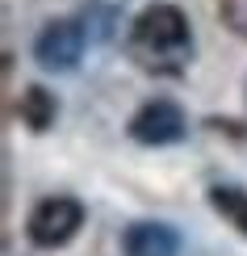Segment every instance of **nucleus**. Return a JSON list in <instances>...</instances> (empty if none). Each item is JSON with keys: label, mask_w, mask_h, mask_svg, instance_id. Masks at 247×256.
Segmentation results:
<instances>
[{"label": "nucleus", "mask_w": 247, "mask_h": 256, "mask_svg": "<svg viewBox=\"0 0 247 256\" xmlns=\"http://www.w3.org/2000/svg\"><path fill=\"white\" fill-rule=\"evenodd\" d=\"M130 55L143 63L147 72L159 76H176L193 55V34H189V17L176 4H151L143 8L130 30Z\"/></svg>", "instance_id": "nucleus-1"}, {"label": "nucleus", "mask_w": 247, "mask_h": 256, "mask_svg": "<svg viewBox=\"0 0 247 256\" xmlns=\"http://www.w3.org/2000/svg\"><path fill=\"white\" fill-rule=\"evenodd\" d=\"M84 222V206L76 198H46L29 210V222H25V236L29 244L38 248H63L71 236L80 231Z\"/></svg>", "instance_id": "nucleus-2"}, {"label": "nucleus", "mask_w": 247, "mask_h": 256, "mask_svg": "<svg viewBox=\"0 0 247 256\" xmlns=\"http://www.w3.org/2000/svg\"><path fill=\"white\" fill-rule=\"evenodd\" d=\"M80 55H84V26L71 17L46 21L42 34L34 38V59L46 72H71L80 63Z\"/></svg>", "instance_id": "nucleus-3"}, {"label": "nucleus", "mask_w": 247, "mask_h": 256, "mask_svg": "<svg viewBox=\"0 0 247 256\" xmlns=\"http://www.w3.org/2000/svg\"><path fill=\"white\" fill-rule=\"evenodd\" d=\"M185 110H180L176 101L168 97H155L147 101L143 110L130 118V134L138 138V143L147 147H164V143H176V138H185Z\"/></svg>", "instance_id": "nucleus-4"}, {"label": "nucleus", "mask_w": 247, "mask_h": 256, "mask_svg": "<svg viewBox=\"0 0 247 256\" xmlns=\"http://www.w3.org/2000/svg\"><path fill=\"white\" fill-rule=\"evenodd\" d=\"M126 256H176L180 252V236L164 222H134L122 240Z\"/></svg>", "instance_id": "nucleus-5"}, {"label": "nucleus", "mask_w": 247, "mask_h": 256, "mask_svg": "<svg viewBox=\"0 0 247 256\" xmlns=\"http://www.w3.org/2000/svg\"><path fill=\"white\" fill-rule=\"evenodd\" d=\"M55 114H59V101H55V92H46L42 84H29L25 92H21V101H17V118L29 126V130H50L55 126Z\"/></svg>", "instance_id": "nucleus-6"}, {"label": "nucleus", "mask_w": 247, "mask_h": 256, "mask_svg": "<svg viewBox=\"0 0 247 256\" xmlns=\"http://www.w3.org/2000/svg\"><path fill=\"white\" fill-rule=\"evenodd\" d=\"M210 202H214L218 214L231 218V227L239 231V236H247V194H243V189H235V185H214V189H210Z\"/></svg>", "instance_id": "nucleus-7"}, {"label": "nucleus", "mask_w": 247, "mask_h": 256, "mask_svg": "<svg viewBox=\"0 0 247 256\" xmlns=\"http://www.w3.org/2000/svg\"><path fill=\"white\" fill-rule=\"evenodd\" d=\"M218 13H222V26L247 42V0H218Z\"/></svg>", "instance_id": "nucleus-8"}]
</instances>
